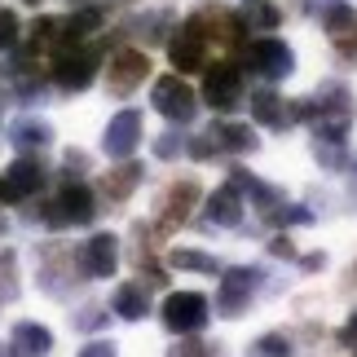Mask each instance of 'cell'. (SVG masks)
<instances>
[{"mask_svg":"<svg viewBox=\"0 0 357 357\" xmlns=\"http://www.w3.org/2000/svg\"><path fill=\"white\" fill-rule=\"evenodd\" d=\"M265 216H269L273 225H309V221H313L309 208H269Z\"/></svg>","mask_w":357,"mask_h":357,"instance_id":"cell-27","label":"cell"},{"mask_svg":"<svg viewBox=\"0 0 357 357\" xmlns=\"http://www.w3.org/2000/svg\"><path fill=\"white\" fill-rule=\"evenodd\" d=\"M340 340H344V344H357V313L344 322V331H340Z\"/></svg>","mask_w":357,"mask_h":357,"instance_id":"cell-37","label":"cell"},{"mask_svg":"<svg viewBox=\"0 0 357 357\" xmlns=\"http://www.w3.org/2000/svg\"><path fill=\"white\" fill-rule=\"evenodd\" d=\"M269 252H273V256H282V260H291V256H296V247L287 243V238H273V243H269Z\"/></svg>","mask_w":357,"mask_h":357,"instance_id":"cell-36","label":"cell"},{"mask_svg":"<svg viewBox=\"0 0 357 357\" xmlns=\"http://www.w3.org/2000/svg\"><path fill=\"white\" fill-rule=\"evenodd\" d=\"M252 115H256V123H265V128H287V123L296 119V106H287V98H278L273 89H260L252 98Z\"/></svg>","mask_w":357,"mask_h":357,"instance_id":"cell-13","label":"cell"},{"mask_svg":"<svg viewBox=\"0 0 357 357\" xmlns=\"http://www.w3.org/2000/svg\"><path fill=\"white\" fill-rule=\"evenodd\" d=\"M9 181H13V190H18V195H40V190H45V168H40V159H13V168H9Z\"/></svg>","mask_w":357,"mask_h":357,"instance_id":"cell-18","label":"cell"},{"mask_svg":"<svg viewBox=\"0 0 357 357\" xmlns=\"http://www.w3.org/2000/svg\"><path fill=\"white\" fill-rule=\"evenodd\" d=\"M26 5H40V0H26Z\"/></svg>","mask_w":357,"mask_h":357,"instance_id":"cell-38","label":"cell"},{"mask_svg":"<svg viewBox=\"0 0 357 357\" xmlns=\"http://www.w3.org/2000/svg\"><path fill=\"white\" fill-rule=\"evenodd\" d=\"M98 26H102V13H98V9H84V13H75V18L62 22L58 40H66V45H84V40L98 31Z\"/></svg>","mask_w":357,"mask_h":357,"instance_id":"cell-21","label":"cell"},{"mask_svg":"<svg viewBox=\"0 0 357 357\" xmlns=\"http://www.w3.org/2000/svg\"><path fill=\"white\" fill-rule=\"evenodd\" d=\"M203 102H208L212 111H234L243 102V71L234 62L208 66V75H203Z\"/></svg>","mask_w":357,"mask_h":357,"instance_id":"cell-5","label":"cell"},{"mask_svg":"<svg viewBox=\"0 0 357 357\" xmlns=\"http://www.w3.org/2000/svg\"><path fill=\"white\" fill-rule=\"evenodd\" d=\"M9 344L22 357H45V353H53V335H49V326H40V322H13Z\"/></svg>","mask_w":357,"mask_h":357,"instance_id":"cell-14","label":"cell"},{"mask_svg":"<svg viewBox=\"0 0 357 357\" xmlns=\"http://www.w3.org/2000/svg\"><path fill=\"white\" fill-rule=\"evenodd\" d=\"M278 22H282V13L273 5H252L243 13V26H265V31H269V26H278Z\"/></svg>","mask_w":357,"mask_h":357,"instance_id":"cell-26","label":"cell"},{"mask_svg":"<svg viewBox=\"0 0 357 357\" xmlns=\"http://www.w3.org/2000/svg\"><path fill=\"white\" fill-rule=\"evenodd\" d=\"M256 287H260V269H252V265L225 269L221 296H216V305H221L225 318H238V313H247V305H252V296H256Z\"/></svg>","mask_w":357,"mask_h":357,"instance_id":"cell-6","label":"cell"},{"mask_svg":"<svg viewBox=\"0 0 357 357\" xmlns=\"http://www.w3.org/2000/svg\"><path fill=\"white\" fill-rule=\"evenodd\" d=\"M243 62H247V71H256L260 79H269V84H278V79H287L296 71V53L278 36H265V40H256V45H247Z\"/></svg>","mask_w":357,"mask_h":357,"instance_id":"cell-1","label":"cell"},{"mask_svg":"<svg viewBox=\"0 0 357 357\" xmlns=\"http://www.w3.org/2000/svg\"><path fill=\"white\" fill-rule=\"evenodd\" d=\"M208 296H199V291H172L168 300H163V326L176 335H195L208 326Z\"/></svg>","mask_w":357,"mask_h":357,"instance_id":"cell-3","label":"cell"},{"mask_svg":"<svg viewBox=\"0 0 357 357\" xmlns=\"http://www.w3.org/2000/svg\"><path fill=\"white\" fill-rule=\"evenodd\" d=\"M75 5H84V0H75Z\"/></svg>","mask_w":357,"mask_h":357,"instance_id":"cell-39","label":"cell"},{"mask_svg":"<svg viewBox=\"0 0 357 357\" xmlns=\"http://www.w3.org/2000/svg\"><path fill=\"white\" fill-rule=\"evenodd\" d=\"M111 309L119 313L123 322H142L146 313H150V300H146V291H142V287L123 282V287H115V296H111Z\"/></svg>","mask_w":357,"mask_h":357,"instance_id":"cell-16","label":"cell"},{"mask_svg":"<svg viewBox=\"0 0 357 357\" xmlns=\"http://www.w3.org/2000/svg\"><path fill=\"white\" fill-rule=\"evenodd\" d=\"M137 146H142V111H119L111 123H106L102 150L111 159H128Z\"/></svg>","mask_w":357,"mask_h":357,"instance_id":"cell-7","label":"cell"},{"mask_svg":"<svg viewBox=\"0 0 357 357\" xmlns=\"http://www.w3.org/2000/svg\"><path fill=\"white\" fill-rule=\"evenodd\" d=\"M93 216H98V208H93L89 185H66L58 199H49V203H45L40 221H45L49 229H66V225H89Z\"/></svg>","mask_w":357,"mask_h":357,"instance_id":"cell-2","label":"cell"},{"mask_svg":"<svg viewBox=\"0 0 357 357\" xmlns=\"http://www.w3.org/2000/svg\"><path fill=\"white\" fill-rule=\"evenodd\" d=\"M31 31H36V45H49V40H58L62 22H58V18H36V22H31Z\"/></svg>","mask_w":357,"mask_h":357,"instance_id":"cell-30","label":"cell"},{"mask_svg":"<svg viewBox=\"0 0 357 357\" xmlns=\"http://www.w3.org/2000/svg\"><path fill=\"white\" fill-rule=\"evenodd\" d=\"M22 195H18V190H13V181H9V176H0V203H18Z\"/></svg>","mask_w":357,"mask_h":357,"instance_id":"cell-35","label":"cell"},{"mask_svg":"<svg viewBox=\"0 0 357 357\" xmlns=\"http://www.w3.org/2000/svg\"><path fill=\"white\" fill-rule=\"evenodd\" d=\"M75 357H115V344H106V340H93V344H84Z\"/></svg>","mask_w":357,"mask_h":357,"instance_id":"cell-33","label":"cell"},{"mask_svg":"<svg viewBox=\"0 0 357 357\" xmlns=\"http://www.w3.org/2000/svg\"><path fill=\"white\" fill-rule=\"evenodd\" d=\"M252 357H291V344L287 335H260L252 344Z\"/></svg>","mask_w":357,"mask_h":357,"instance_id":"cell-25","label":"cell"},{"mask_svg":"<svg viewBox=\"0 0 357 357\" xmlns=\"http://www.w3.org/2000/svg\"><path fill=\"white\" fill-rule=\"evenodd\" d=\"M75 326H79V331H84V326H89V331H93V326H106V313L89 309V313H79V318H75Z\"/></svg>","mask_w":357,"mask_h":357,"instance_id":"cell-34","label":"cell"},{"mask_svg":"<svg viewBox=\"0 0 357 357\" xmlns=\"http://www.w3.org/2000/svg\"><path fill=\"white\" fill-rule=\"evenodd\" d=\"M155 111L172 123H190L199 115V98L181 75H159L155 79Z\"/></svg>","mask_w":357,"mask_h":357,"instance_id":"cell-4","label":"cell"},{"mask_svg":"<svg viewBox=\"0 0 357 357\" xmlns=\"http://www.w3.org/2000/svg\"><path fill=\"white\" fill-rule=\"evenodd\" d=\"M142 185V163H132V159H123L115 172H106V181H102V190L111 199H128L132 190Z\"/></svg>","mask_w":357,"mask_h":357,"instance_id":"cell-19","label":"cell"},{"mask_svg":"<svg viewBox=\"0 0 357 357\" xmlns=\"http://www.w3.org/2000/svg\"><path fill=\"white\" fill-rule=\"evenodd\" d=\"M229 181H234V185L243 190V195H252L256 203H265V208H278V203H282V195H278V190H273V185H265V181H256V176L247 172V168H234V176H229Z\"/></svg>","mask_w":357,"mask_h":357,"instance_id":"cell-22","label":"cell"},{"mask_svg":"<svg viewBox=\"0 0 357 357\" xmlns=\"http://www.w3.org/2000/svg\"><path fill=\"white\" fill-rule=\"evenodd\" d=\"M18 31H22L18 13H13V9H0V49H13V45H18Z\"/></svg>","mask_w":357,"mask_h":357,"instance_id":"cell-28","label":"cell"},{"mask_svg":"<svg viewBox=\"0 0 357 357\" xmlns=\"http://www.w3.org/2000/svg\"><path fill=\"white\" fill-rule=\"evenodd\" d=\"M212 137H216V150H225V155H252L260 146V137L247 123H216Z\"/></svg>","mask_w":357,"mask_h":357,"instance_id":"cell-15","label":"cell"},{"mask_svg":"<svg viewBox=\"0 0 357 357\" xmlns=\"http://www.w3.org/2000/svg\"><path fill=\"white\" fill-rule=\"evenodd\" d=\"M9 137H13V146H18V150L31 155V150H45L53 142V128H49V123H40V119H18Z\"/></svg>","mask_w":357,"mask_h":357,"instance_id":"cell-20","label":"cell"},{"mask_svg":"<svg viewBox=\"0 0 357 357\" xmlns=\"http://www.w3.org/2000/svg\"><path fill=\"white\" fill-rule=\"evenodd\" d=\"M181 146H185L181 132H163L159 142H155V155H159V159H176V155H181Z\"/></svg>","mask_w":357,"mask_h":357,"instance_id":"cell-29","label":"cell"},{"mask_svg":"<svg viewBox=\"0 0 357 357\" xmlns=\"http://www.w3.org/2000/svg\"><path fill=\"white\" fill-rule=\"evenodd\" d=\"M203 216H208L212 225H225V229H238L243 225V190L229 181L221 190H212L208 203H203Z\"/></svg>","mask_w":357,"mask_h":357,"instance_id":"cell-12","label":"cell"},{"mask_svg":"<svg viewBox=\"0 0 357 357\" xmlns=\"http://www.w3.org/2000/svg\"><path fill=\"white\" fill-rule=\"evenodd\" d=\"M168 58H172L176 71H203V66H208V40L185 22V31H176L168 40Z\"/></svg>","mask_w":357,"mask_h":357,"instance_id":"cell-11","label":"cell"},{"mask_svg":"<svg viewBox=\"0 0 357 357\" xmlns=\"http://www.w3.org/2000/svg\"><path fill=\"white\" fill-rule=\"evenodd\" d=\"M168 265H172V269H190V273H221L216 256H208V252H190V247H176V252H168Z\"/></svg>","mask_w":357,"mask_h":357,"instance_id":"cell-23","label":"cell"},{"mask_svg":"<svg viewBox=\"0 0 357 357\" xmlns=\"http://www.w3.org/2000/svg\"><path fill=\"white\" fill-rule=\"evenodd\" d=\"M150 75V58L137 49H119L111 58V71H106V84H111V93H132L142 79Z\"/></svg>","mask_w":357,"mask_h":357,"instance_id":"cell-9","label":"cell"},{"mask_svg":"<svg viewBox=\"0 0 357 357\" xmlns=\"http://www.w3.org/2000/svg\"><path fill=\"white\" fill-rule=\"evenodd\" d=\"M79 265H84L89 278H111L119 265V238L115 234H93L79 247Z\"/></svg>","mask_w":357,"mask_h":357,"instance_id":"cell-10","label":"cell"},{"mask_svg":"<svg viewBox=\"0 0 357 357\" xmlns=\"http://www.w3.org/2000/svg\"><path fill=\"white\" fill-rule=\"evenodd\" d=\"M53 84L66 89V93H79L93 84V75H98V62H93V53H62L58 62L49 66Z\"/></svg>","mask_w":357,"mask_h":357,"instance_id":"cell-8","label":"cell"},{"mask_svg":"<svg viewBox=\"0 0 357 357\" xmlns=\"http://www.w3.org/2000/svg\"><path fill=\"white\" fill-rule=\"evenodd\" d=\"M168 357H212V344H203V340H181L176 349H168Z\"/></svg>","mask_w":357,"mask_h":357,"instance_id":"cell-31","label":"cell"},{"mask_svg":"<svg viewBox=\"0 0 357 357\" xmlns=\"http://www.w3.org/2000/svg\"><path fill=\"white\" fill-rule=\"evenodd\" d=\"M322 13V22H326V31L331 36H349L353 31V9L349 5H340V0H326V5H313Z\"/></svg>","mask_w":357,"mask_h":357,"instance_id":"cell-24","label":"cell"},{"mask_svg":"<svg viewBox=\"0 0 357 357\" xmlns=\"http://www.w3.org/2000/svg\"><path fill=\"white\" fill-rule=\"evenodd\" d=\"M190 155H195V159H212V155H216V137H212V128L190 142Z\"/></svg>","mask_w":357,"mask_h":357,"instance_id":"cell-32","label":"cell"},{"mask_svg":"<svg viewBox=\"0 0 357 357\" xmlns=\"http://www.w3.org/2000/svg\"><path fill=\"white\" fill-rule=\"evenodd\" d=\"M195 203H199V185L195 181H176L168 190V203H163V208H168V212H163V225H181Z\"/></svg>","mask_w":357,"mask_h":357,"instance_id":"cell-17","label":"cell"}]
</instances>
